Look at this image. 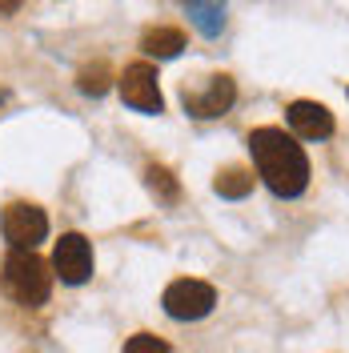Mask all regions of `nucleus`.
<instances>
[{"label": "nucleus", "mask_w": 349, "mask_h": 353, "mask_svg": "<svg viewBox=\"0 0 349 353\" xmlns=\"http://www.w3.org/2000/svg\"><path fill=\"white\" fill-rule=\"evenodd\" d=\"M52 269L65 285H85L92 277V245L81 233H65L52 249Z\"/></svg>", "instance_id": "39448f33"}, {"label": "nucleus", "mask_w": 349, "mask_h": 353, "mask_svg": "<svg viewBox=\"0 0 349 353\" xmlns=\"http://www.w3.org/2000/svg\"><path fill=\"white\" fill-rule=\"evenodd\" d=\"M141 48L149 52V57H177L181 48H185V32L181 28H149L145 37H141Z\"/></svg>", "instance_id": "1a4fd4ad"}, {"label": "nucleus", "mask_w": 349, "mask_h": 353, "mask_svg": "<svg viewBox=\"0 0 349 353\" xmlns=\"http://www.w3.org/2000/svg\"><path fill=\"white\" fill-rule=\"evenodd\" d=\"M4 289L21 305H44L52 293V273L32 249H12L4 257Z\"/></svg>", "instance_id": "f03ea898"}, {"label": "nucleus", "mask_w": 349, "mask_h": 353, "mask_svg": "<svg viewBox=\"0 0 349 353\" xmlns=\"http://www.w3.org/2000/svg\"><path fill=\"white\" fill-rule=\"evenodd\" d=\"M161 305L169 317L177 321H197V317H205L209 309L217 305V293L209 281H197V277H181L173 285L165 289V297H161Z\"/></svg>", "instance_id": "7ed1b4c3"}, {"label": "nucleus", "mask_w": 349, "mask_h": 353, "mask_svg": "<svg viewBox=\"0 0 349 353\" xmlns=\"http://www.w3.org/2000/svg\"><path fill=\"white\" fill-rule=\"evenodd\" d=\"M21 8V0H0V17H8V12H17Z\"/></svg>", "instance_id": "4468645a"}, {"label": "nucleus", "mask_w": 349, "mask_h": 353, "mask_svg": "<svg viewBox=\"0 0 349 353\" xmlns=\"http://www.w3.org/2000/svg\"><path fill=\"white\" fill-rule=\"evenodd\" d=\"M0 229H4V241L12 245V249H37L44 241V233H48V217H44L37 205L17 201V205L4 209Z\"/></svg>", "instance_id": "20e7f679"}, {"label": "nucleus", "mask_w": 349, "mask_h": 353, "mask_svg": "<svg viewBox=\"0 0 349 353\" xmlns=\"http://www.w3.org/2000/svg\"><path fill=\"white\" fill-rule=\"evenodd\" d=\"M249 149H253V165L261 181L277 193V197H297L306 193L309 185V161H306V149L285 137L281 129L265 125V129H253L249 132Z\"/></svg>", "instance_id": "f257e3e1"}, {"label": "nucleus", "mask_w": 349, "mask_h": 353, "mask_svg": "<svg viewBox=\"0 0 349 353\" xmlns=\"http://www.w3.org/2000/svg\"><path fill=\"white\" fill-rule=\"evenodd\" d=\"M233 97H237V88H233L229 77H209L205 92H189V88H185V109L193 112V117H205V121H209V117L229 112Z\"/></svg>", "instance_id": "0eeeda50"}, {"label": "nucleus", "mask_w": 349, "mask_h": 353, "mask_svg": "<svg viewBox=\"0 0 349 353\" xmlns=\"http://www.w3.org/2000/svg\"><path fill=\"white\" fill-rule=\"evenodd\" d=\"M109 88V68L105 65H92L81 72V92H92V97H101Z\"/></svg>", "instance_id": "9b49d317"}, {"label": "nucleus", "mask_w": 349, "mask_h": 353, "mask_svg": "<svg viewBox=\"0 0 349 353\" xmlns=\"http://www.w3.org/2000/svg\"><path fill=\"white\" fill-rule=\"evenodd\" d=\"M125 353H169V345L161 337H153V333H137V337L125 341Z\"/></svg>", "instance_id": "ddd939ff"}, {"label": "nucleus", "mask_w": 349, "mask_h": 353, "mask_svg": "<svg viewBox=\"0 0 349 353\" xmlns=\"http://www.w3.org/2000/svg\"><path fill=\"white\" fill-rule=\"evenodd\" d=\"M289 125L306 141H321V137L333 132V112L326 105H317V101H293L289 105Z\"/></svg>", "instance_id": "6e6552de"}, {"label": "nucleus", "mask_w": 349, "mask_h": 353, "mask_svg": "<svg viewBox=\"0 0 349 353\" xmlns=\"http://www.w3.org/2000/svg\"><path fill=\"white\" fill-rule=\"evenodd\" d=\"M121 97H125V105H132L137 112H161L165 109V97H161L153 65H129L125 68V77H121Z\"/></svg>", "instance_id": "423d86ee"}, {"label": "nucleus", "mask_w": 349, "mask_h": 353, "mask_svg": "<svg viewBox=\"0 0 349 353\" xmlns=\"http://www.w3.org/2000/svg\"><path fill=\"white\" fill-rule=\"evenodd\" d=\"M189 4H197V0H189Z\"/></svg>", "instance_id": "dca6fc26"}, {"label": "nucleus", "mask_w": 349, "mask_h": 353, "mask_svg": "<svg viewBox=\"0 0 349 353\" xmlns=\"http://www.w3.org/2000/svg\"><path fill=\"white\" fill-rule=\"evenodd\" d=\"M213 189H217L221 197H249L253 193V173L249 169H241V165H229L225 173H217V181H213Z\"/></svg>", "instance_id": "9d476101"}, {"label": "nucleus", "mask_w": 349, "mask_h": 353, "mask_svg": "<svg viewBox=\"0 0 349 353\" xmlns=\"http://www.w3.org/2000/svg\"><path fill=\"white\" fill-rule=\"evenodd\" d=\"M149 185H153V193H161L165 201H177V181L169 176V169L149 165Z\"/></svg>", "instance_id": "f8f14e48"}, {"label": "nucleus", "mask_w": 349, "mask_h": 353, "mask_svg": "<svg viewBox=\"0 0 349 353\" xmlns=\"http://www.w3.org/2000/svg\"><path fill=\"white\" fill-rule=\"evenodd\" d=\"M0 101H4V92H0Z\"/></svg>", "instance_id": "2eb2a0df"}]
</instances>
